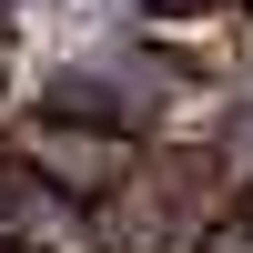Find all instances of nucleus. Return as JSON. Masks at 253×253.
Here are the masks:
<instances>
[{
    "mask_svg": "<svg viewBox=\"0 0 253 253\" xmlns=\"http://www.w3.org/2000/svg\"><path fill=\"white\" fill-rule=\"evenodd\" d=\"M223 10H253V0H223Z\"/></svg>",
    "mask_w": 253,
    "mask_h": 253,
    "instance_id": "39448f33",
    "label": "nucleus"
},
{
    "mask_svg": "<svg viewBox=\"0 0 253 253\" xmlns=\"http://www.w3.org/2000/svg\"><path fill=\"white\" fill-rule=\"evenodd\" d=\"M142 142L122 132V122H91V112H20L10 132H0V162H20L31 182H51V193L71 203H101L122 172H132Z\"/></svg>",
    "mask_w": 253,
    "mask_h": 253,
    "instance_id": "f03ea898",
    "label": "nucleus"
},
{
    "mask_svg": "<svg viewBox=\"0 0 253 253\" xmlns=\"http://www.w3.org/2000/svg\"><path fill=\"white\" fill-rule=\"evenodd\" d=\"M243 223H253V193H243Z\"/></svg>",
    "mask_w": 253,
    "mask_h": 253,
    "instance_id": "423d86ee",
    "label": "nucleus"
},
{
    "mask_svg": "<svg viewBox=\"0 0 253 253\" xmlns=\"http://www.w3.org/2000/svg\"><path fill=\"white\" fill-rule=\"evenodd\" d=\"M0 243H20V253H112L101 223H91V203L31 182L20 162H0Z\"/></svg>",
    "mask_w": 253,
    "mask_h": 253,
    "instance_id": "7ed1b4c3",
    "label": "nucleus"
},
{
    "mask_svg": "<svg viewBox=\"0 0 253 253\" xmlns=\"http://www.w3.org/2000/svg\"><path fill=\"white\" fill-rule=\"evenodd\" d=\"M213 213H223V172L203 142H142L132 172L91 203L112 253H182L193 233H213Z\"/></svg>",
    "mask_w": 253,
    "mask_h": 253,
    "instance_id": "f257e3e1",
    "label": "nucleus"
},
{
    "mask_svg": "<svg viewBox=\"0 0 253 253\" xmlns=\"http://www.w3.org/2000/svg\"><path fill=\"white\" fill-rule=\"evenodd\" d=\"M142 51H172L182 71H233V61H243V10H223V0L142 10Z\"/></svg>",
    "mask_w": 253,
    "mask_h": 253,
    "instance_id": "20e7f679",
    "label": "nucleus"
}]
</instances>
